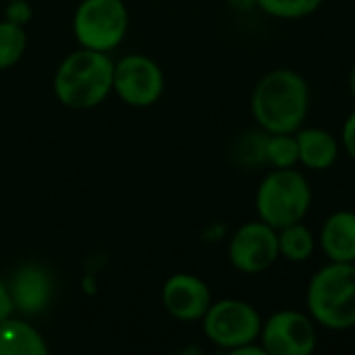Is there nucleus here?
<instances>
[{
    "label": "nucleus",
    "mask_w": 355,
    "mask_h": 355,
    "mask_svg": "<svg viewBox=\"0 0 355 355\" xmlns=\"http://www.w3.org/2000/svg\"><path fill=\"white\" fill-rule=\"evenodd\" d=\"M114 60L100 50L79 48L69 54L54 75L56 98L73 110H89L112 92Z\"/></svg>",
    "instance_id": "f03ea898"
},
{
    "label": "nucleus",
    "mask_w": 355,
    "mask_h": 355,
    "mask_svg": "<svg viewBox=\"0 0 355 355\" xmlns=\"http://www.w3.org/2000/svg\"><path fill=\"white\" fill-rule=\"evenodd\" d=\"M347 85H349V94L354 96L355 100V62L352 64V69H349V77H347Z\"/></svg>",
    "instance_id": "5701e85b"
},
{
    "label": "nucleus",
    "mask_w": 355,
    "mask_h": 355,
    "mask_svg": "<svg viewBox=\"0 0 355 355\" xmlns=\"http://www.w3.org/2000/svg\"><path fill=\"white\" fill-rule=\"evenodd\" d=\"M324 0H256V6L275 19H304L314 15Z\"/></svg>",
    "instance_id": "a211bd4d"
},
{
    "label": "nucleus",
    "mask_w": 355,
    "mask_h": 355,
    "mask_svg": "<svg viewBox=\"0 0 355 355\" xmlns=\"http://www.w3.org/2000/svg\"><path fill=\"white\" fill-rule=\"evenodd\" d=\"M4 19L23 27L31 19V6L27 4V0H8Z\"/></svg>",
    "instance_id": "6ab92c4d"
},
{
    "label": "nucleus",
    "mask_w": 355,
    "mask_h": 355,
    "mask_svg": "<svg viewBox=\"0 0 355 355\" xmlns=\"http://www.w3.org/2000/svg\"><path fill=\"white\" fill-rule=\"evenodd\" d=\"M12 310H15V306H12V300H10L8 285L0 279V320H4L6 316H10Z\"/></svg>",
    "instance_id": "412c9836"
},
{
    "label": "nucleus",
    "mask_w": 355,
    "mask_h": 355,
    "mask_svg": "<svg viewBox=\"0 0 355 355\" xmlns=\"http://www.w3.org/2000/svg\"><path fill=\"white\" fill-rule=\"evenodd\" d=\"M262 158L270 168H293L300 164L295 133H264Z\"/></svg>",
    "instance_id": "dca6fc26"
},
{
    "label": "nucleus",
    "mask_w": 355,
    "mask_h": 355,
    "mask_svg": "<svg viewBox=\"0 0 355 355\" xmlns=\"http://www.w3.org/2000/svg\"><path fill=\"white\" fill-rule=\"evenodd\" d=\"M277 235H279L281 258H285L287 262H293V264H302V262L310 260L316 250V243H318L312 229H308V225H304V220L287 225L283 229H277Z\"/></svg>",
    "instance_id": "2eb2a0df"
},
{
    "label": "nucleus",
    "mask_w": 355,
    "mask_h": 355,
    "mask_svg": "<svg viewBox=\"0 0 355 355\" xmlns=\"http://www.w3.org/2000/svg\"><path fill=\"white\" fill-rule=\"evenodd\" d=\"M212 304V293L208 285L189 272L173 275L162 287V306L164 310L183 322L202 320Z\"/></svg>",
    "instance_id": "9d476101"
},
{
    "label": "nucleus",
    "mask_w": 355,
    "mask_h": 355,
    "mask_svg": "<svg viewBox=\"0 0 355 355\" xmlns=\"http://www.w3.org/2000/svg\"><path fill=\"white\" fill-rule=\"evenodd\" d=\"M318 245L331 262H355V212L337 210L324 220Z\"/></svg>",
    "instance_id": "f8f14e48"
},
{
    "label": "nucleus",
    "mask_w": 355,
    "mask_h": 355,
    "mask_svg": "<svg viewBox=\"0 0 355 355\" xmlns=\"http://www.w3.org/2000/svg\"><path fill=\"white\" fill-rule=\"evenodd\" d=\"M231 4L237 8V10H250L256 6V0H231Z\"/></svg>",
    "instance_id": "4be33fe9"
},
{
    "label": "nucleus",
    "mask_w": 355,
    "mask_h": 355,
    "mask_svg": "<svg viewBox=\"0 0 355 355\" xmlns=\"http://www.w3.org/2000/svg\"><path fill=\"white\" fill-rule=\"evenodd\" d=\"M260 343L266 355H312L318 347V324L300 310H279L262 320Z\"/></svg>",
    "instance_id": "0eeeda50"
},
{
    "label": "nucleus",
    "mask_w": 355,
    "mask_h": 355,
    "mask_svg": "<svg viewBox=\"0 0 355 355\" xmlns=\"http://www.w3.org/2000/svg\"><path fill=\"white\" fill-rule=\"evenodd\" d=\"M308 314L329 331L355 329V262H331L318 268L306 289Z\"/></svg>",
    "instance_id": "7ed1b4c3"
},
{
    "label": "nucleus",
    "mask_w": 355,
    "mask_h": 355,
    "mask_svg": "<svg viewBox=\"0 0 355 355\" xmlns=\"http://www.w3.org/2000/svg\"><path fill=\"white\" fill-rule=\"evenodd\" d=\"M300 148V164L308 171L331 168L341 154L339 139L322 127H302L295 131Z\"/></svg>",
    "instance_id": "ddd939ff"
},
{
    "label": "nucleus",
    "mask_w": 355,
    "mask_h": 355,
    "mask_svg": "<svg viewBox=\"0 0 355 355\" xmlns=\"http://www.w3.org/2000/svg\"><path fill=\"white\" fill-rule=\"evenodd\" d=\"M312 208V185L304 173L293 168H272L256 189L258 218L275 229L300 223Z\"/></svg>",
    "instance_id": "20e7f679"
},
{
    "label": "nucleus",
    "mask_w": 355,
    "mask_h": 355,
    "mask_svg": "<svg viewBox=\"0 0 355 355\" xmlns=\"http://www.w3.org/2000/svg\"><path fill=\"white\" fill-rule=\"evenodd\" d=\"M15 310L25 314L42 312L52 297V279L48 272L35 264L23 266L8 285Z\"/></svg>",
    "instance_id": "9b49d317"
},
{
    "label": "nucleus",
    "mask_w": 355,
    "mask_h": 355,
    "mask_svg": "<svg viewBox=\"0 0 355 355\" xmlns=\"http://www.w3.org/2000/svg\"><path fill=\"white\" fill-rule=\"evenodd\" d=\"M279 258L277 229L260 218L243 223L229 241V262L241 275H262Z\"/></svg>",
    "instance_id": "6e6552de"
},
{
    "label": "nucleus",
    "mask_w": 355,
    "mask_h": 355,
    "mask_svg": "<svg viewBox=\"0 0 355 355\" xmlns=\"http://www.w3.org/2000/svg\"><path fill=\"white\" fill-rule=\"evenodd\" d=\"M341 148L355 162V110H352L341 129Z\"/></svg>",
    "instance_id": "aec40b11"
},
{
    "label": "nucleus",
    "mask_w": 355,
    "mask_h": 355,
    "mask_svg": "<svg viewBox=\"0 0 355 355\" xmlns=\"http://www.w3.org/2000/svg\"><path fill=\"white\" fill-rule=\"evenodd\" d=\"M202 327L210 343L233 354L248 343L260 341L262 316L252 304L229 297L210 304Z\"/></svg>",
    "instance_id": "39448f33"
},
{
    "label": "nucleus",
    "mask_w": 355,
    "mask_h": 355,
    "mask_svg": "<svg viewBox=\"0 0 355 355\" xmlns=\"http://www.w3.org/2000/svg\"><path fill=\"white\" fill-rule=\"evenodd\" d=\"M112 92L129 106L146 108L158 102L164 92V75L160 67L144 54H129L114 62Z\"/></svg>",
    "instance_id": "1a4fd4ad"
},
{
    "label": "nucleus",
    "mask_w": 355,
    "mask_h": 355,
    "mask_svg": "<svg viewBox=\"0 0 355 355\" xmlns=\"http://www.w3.org/2000/svg\"><path fill=\"white\" fill-rule=\"evenodd\" d=\"M27 48L25 29L10 21H0V69L17 64Z\"/></svg>",
    "instance_id": "f3484780"
},
{
    "label": "nucleus",
    "mask_w": 355,
    "mask_h": 355,
    "mask_svg": "<svg viewBox=\"0 0 355 355\" xmlns=\"http://www.w3.org/2000/svg\"><path fill=\"white\" fill-rule=\"evenodd\" d=\"M42 335L25 320L6 316L0 320V355H46Z\"/></svg>",
    "instance_id": "4468645a"
},
{
    "label": "nucleus",
    "mask_w": 355,
    "mask_h": 355,
    "mask_svg": "<svg viewBox=\"0 0 355 355\" xmlns=\"http://www.w3.org/2000/svg\"><path fill=\"white\" fill-rule=\"evenodd\" d=\"M250 108L264 133H295L310 112V85L293 69H272L258 79Z\"/></svg>",
    "instance_id": "f257e3e1"
},
{
    "label": "nucleus",
    "mask_w": 355,
    "mask_h": 355,
    "mask_svg": "<svg viewBox=\"0 0 355 355\" xmlns=\"http://www.w3.org/2000/svg\"><path fill=\"white\" fill-rule=\"evenodd\" d=\"M129 27L123 0H83L73 17V31L81 48L108 52L116 48Z\"/></svg>",
    "instance_id": "423d86ee"
}]
</instances>
